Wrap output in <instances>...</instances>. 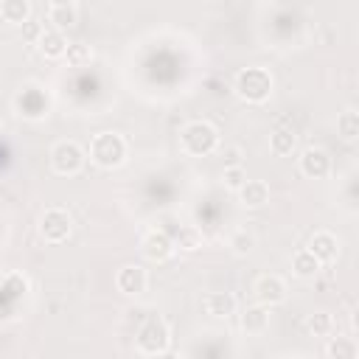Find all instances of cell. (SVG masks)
<instances>
[{
    "instance_id": "19",
    "label": "cell",
    "mask_w": 359,
    "mask_h": 359,
    "mask_svg": "<svg viewBox=\"0 0 359 359\" xmlns=\"http://www.w3.org/2000/svg\"><path fill=\"white\" fill-rule=\"evenodd\" d=\"M325 351H328V359H356V356H359L356 339H353V337H342V334L331 337Z\"/></svg>"
},
{
    "instance_id": "1",
    "label": "cell",
    "mask_w": 359,
    "mask_h": 359,
    "mask_svg": "<svg viewBox=\"0 0 359 359\" xmlns=\"http://www.w3.org/2000/svg\"><path fill=\"white\" fill-rule=\"evenodd\" d=\"M272 87H275V79L261 65H252V67L238 70L236 73V81H233L236 95L241 101H247V104H264L272 95Z\"/></svg>"
},
{
    "instance_id": "24",
    "label": "cell",
    "mask_w": 359,
    "mask_h": 359,
    "mask_svg": "<svg viewBox=\"0 0 359 359\" xmlns=\"http://www.w3.org/2000/svg\"><path fill=\"white\" fill-rule=\"evenodd\" d=\"M65 59L70 67H81L93 59V50L87 42H67V50H65Z\"/></svg>"
},
{
    "instance_id": "12",
    "label": "cell",
    "mask_w": 359,
    "mask_h": 359,
    "mask_svg": "<svg viewBox=\"0 0 359 359\" xmlns=\"http://www.w3.org/2000/svg\"><path fill=\"white\" fill-rule=\"evenodd\" d=\"M48 20L53 22L56 31H65V28L79 22V6L70 3V0H56V3L48 6Z\"/></svg>"
},
{
    "instance_id": "11",
    "label": "cell",
    "mask_w": 359,
    "mask_h": 359,
    "mask_svg": "<svg viewBox=\"0 0 359 359\" xmlns=\"http://www.w3.org/2000/svg\"><path fill=\"white\" fill-rule=\"evenodd\" d=\"M320 264H328V261H334L337 255H339V238L334 236V233H328V230H317L311 238H309V247H306Z\"/></svg>"
},
{
    "instance_id": "6",
    "label": "cell",
    "mask_w": 359,
    "mask_h": 359,
    "mask_svg": "<svg viewBox=\"0 0 359 359\" xmlns=\"http://www.w3.org/2000/svg\"><path fill=\"white\" fill-rule=\"evenodd\" d=\"M73 230V219L65 208H48L42 216H39V236L48 241V244H59L70 236Z\"/></svg>"
},
{
    "instance_id": "10",
    "label": "cell",
    "mask_w": 359,
    "mask_h": 359,
    "mask_svg": "<svg viewBox=\"0 0 359 359\" xmlns=\"http://www.w3.org/2000/svg\"><path fill=\"white\" fill-rule=\"evenodd\" d=\"M115 286H118V292L135 297V294L146 292L149 275H146V269H143L140 264H123V266L115 272Z\"/></svg>"
},
{
    "instance_id": "18",
    "label": "cell",
    "mask_w": 359,
    "mask_h": 359,
    "mask_svg": "<svg viewBox=\"0 0 359 359\" xmlns=\"http://www.w3.org/2000/svg\"><path fill=\"white\" fill-rule=\"evenodd\" d=\"M320 261L303 247V250H297L294 255H292V272L297 275V278H303V280H311V278H317L320 275Z\"/></svg>"
},
{
    "instance_id": "16",
    "label": "cell",
    "mask_w": 359,
    "mask_h": 359,
    "mask_svg": "<svg viewBox=\"0 0 359 359\" xmlns=\"http://www.w3.org/2000/svg\"><path fill=\"white\" fill-rule=\"evenodd\" d=\"M36 48H39L42 56H48V59H59V56H65V50H67V39H65L62 31H56V28H45L42 36H39V42H36Z\"/></svg>"
},
{
    "instance_id": "14",
    "label": "cell",
    "mask_w": 359,
    "mask_h": 359,
    "mask_svg": "<svg viewBox=\"0 0 359 359\" xmlns=\"http://www.w3.org/2000/svg\"><path fill=\"white\" fill-rule=\"evenodd\" d=\"M269 328V309L261 303H252L241 311V331L244 334H264Z\"/></svg>"
},
{
    "instance_id": "21",
    "label": "cell",
    "mask_w": 359,
    "mask_h": 359,
    "mask_svg": "<svg viewBox=\"0 0 359 359\" xmlns=\"http://www.w3.org/2000/svg\"><path fill=\"white\" fill-rule=\"evenodd\" d=\"M337 132H339L342 140L353 143V140L359 137V112H356V109L339 112V115H337Z\"/></svg>"
},
{
    "instance_id": "7",
    "label": "cell",
    "mask_w": 359,
    "mask_h": 359,
    "mask_svg": "<svg viewBox=\"0 0 359 359\" xmlns=\"http://www.w3.org/2000/svg\"><path fill=\"white\" fill-rule=\"evenodd\" d=\"M140 252H143V258H149L154 264H163L174 255V238L165 230H149L140 241Z\"/></svg>"
},
{
    "instance_id": "30",
    "label": "cell",
    "mask_w": 359,
    "mask_h": 359,
    "mask_svg": "<svg viewBox=\"0 0 359 359\" xmlns=\"http://www.w3.org/2000/svg\"><path fill=\"white\" fill-rule=\"evenodd\" d=\"M157 359H182V356H180L177 351H171V348H165L163 353H157Z\"/></svg>"
},
{
    "instance_id": "8",
    "label": "cell",
    "mask_w": 359,
    "mask_h": 359,
    "mask_svg": "<svg viewBox=\"0 0 359 359\" xmlns=\"http://www.w3.org/2000/svg\"><path fill=\"white\" fill-rule=\"evenodd\" d=\"M252 292H255V300L261 303V306H278V303H283L286 300V280L280 278V275H261L258 280H255V286H252Z\"/></svg>"
},
{
    "instance_id": "17",
    "label": "cell",
    "mask_w": 359,
    "mask_h": 359,
    "mask_svg": "<svg viewBox=\"0 0 359 359\" xmlns=\"http://www.w3.org/2000/svg\"><path fill=\"white\" fill-rule=\"evenodd\" d=\"M269 149H272V154H278V157H289V154L297 149V135H294V129L278 126V129L269 135Z\"/></svg>"
},
{
    "instance_id": "13",
    "label": "cell",
    "mask_w": 359,
    "mask_h": 359,
    "mask_svg": "<svg viewBox=\"0 0 359 359\" xmlns=\"http://www.w3.org/2000/svg\"><path fill=\"white\" fill-rule=\"evenodd\" d=\"M202 306H205V311L210 314V317H233L236 314V297L230 294V292H208L205 294V300H202Z\"/></svg>"
},
{
    "instance_id": "2",
    "label": "cell",
    "mask_w": 359,
    "mask_h": 359,
    "mask_svg": "<svg viewBox=\"0 0 359 359\" xmlns=\"http://www.w3.org/2000/svg\"><path fill=\"white\" fill-rule=\"evenodd\" d=\"M180 143H182V151L185 154L205 157V154L216 151V146H219V129L210 121H191V123L182 126Z\"/></svg>"
},
{
    "instance_id": "23",
    "label": "cell",
    "mask_w": 359,
    "mask_h": 359,
    "mask_svg": "<svg viewBox=\"0 0 359 359\" xmlns=\"http://www.w3.org/2000/svg\"><path fill=\"white\" fill-rule=\"evenodd\" d=\"M306 328H309L314 337H328V334L334 331V317H331L325 309L311 311V314H309V320H306Z\"/></svg>"
},
{
    "instance_id": "5",
    "label": "cell",
    "mask_w": 359,
    "mask_h": 359,
    "mask_svg": "<svg viewBox=\"0 0 359 359\" xmlns=\"http://www.w3.org/2000/svg\"><path fill=\"white\" fill-rule=\"evenodd\" d=\"M50 165L62 177H73L84 168V149L76 140H56L50 149Z\"/></svg>"
},
{
    "instance_id": "25",
    "label": "cell",
    "mask_w": 359,
    "mask_h": 359,
    "mask_svg": "<svg viewBox=\"0 0 359 359\" xmlns=\"http://www.w3.org/2000/svg\"><path fill=\"white\" fill-rule=\"evenodd\" d=\"M42 31H45V25H42L36 17H28V20L20 25V36H22L25 42H31V45H36V42H39Z\"/></svg>"
},
{
    "instance_id": "27",
    "label": "cell",
    "mask_w": 359,
    "mask_h": 359,
    "mask_svg": "<svg viewBox=\"0 0 359 359\" xmlns=\"http://www.w3.org/2000/svg\"><path fill=\"white\" fill-rule=\"evenodd\" d=\"M222 180H224V185H227L230 191H238V188L247 182V174H244V168H241V165H233V168H224Z\"/></svg>"
},
{
    "instance_id": "15",
    "label": "cell",
    "mask_w": 359,
    "mask_h": 359,
    "mask_svg": "<svg viewBox=\"0 0 359 359\" xmlns=\"http://www.w3.org/2000/svg\"><path fill=\"white\" fill-rule=\"evenodd\" d=\"M238 199L244 208H264L269 202V185L264 180H247L238 188Z\"/></svg>"
},
{
    "instance_id": "26",
    "label": "cell",
    "mask_w": 359,
    "mask_h": 359,
    "mask_svg": "<svg viewBox=\"0 0 359 359\" xmlns=\"http://www.w3.org/2000/svg\"><path fill=\"white\" fill-rule=\"evenodd\" d=\"M196 250L199 247V233H196V227H180V233H177V241H174V250Z\"/></svg>"
},
{
    "instance_id": "9",
    "label": "cell",
    "mask_w": 359,
    "mask_h": 359,
    "mask_svg": "<svg viewBox=\"0 0 359 359\" xmlns=\"http://www.w3.org/2000/svg\"><path fill=\"white\" fill-rule=\"evenodd\" d=\"M300 171H303V177H309V180H323V177H328V171H331V157H328V151L320 149V146L303 149V151H300Z\"/></svg>"
},
{
    "instance_id": "4",
    "label": "cell",
    "mask_w": 359,
    "mask_h": 359,
    "mask_svg": "<svg viewBox=\"0 0 359 359\" xmlns=\"http://www.w3.org/2000/svg\"><path fill=\"white\" fill-rule=\"evenodd\" d=\"M135 345H137V351L146 353V356L163 353V351L171 345V328H168V323H165L163 317H149V320L137 328Z\"/></svg>"
},
{
    "instance_id": "29",
    "label": "cell",
    "mask_w": 359,
    "mask_h": 359,
    "mask_svg": "<svg viewBox=\"0 0 359 359\" xmlns=\"http://www.w3.org/2000/svg\"><path fill=\"white\" fill-rule=\"evenodd\" d=\"M222 160H224V168L241 165V149H238V146H227V149H222Z\"/></svg>"
},
{
    "instance_id": "20",
    "label": "cell",
    "mask_w": 359,
    "mask_h": 359,
    "mask_svg": "<svg viewBox=\"0 0 359 359\" xmlns=\"http://www.w3.org/2000/svg\"><path fill=\"white\" fill-rule=\"evenodd\" d=\"M0 17H3L6 22L22 25V22L31 17V3H28V0H3V3H0Z\"/></svg>"
},
{
    "instance_id": "3",
    "label": "cell",
    "mask_w": 359,
    "mask_h": 359,
    "mask_svg": "<svg viewBox=\"0 0 359 359\" xmlns=\"http://www.w3.org/2000/svg\"><path fill=\"white\" fill-rule=\"evenodd\" d=\"M90 160L98 168H118L126 160V140L118 132H98L90 140Z\"/></svg>"
},
{
    "instance_id": "22",
    "label": "cell",
    "mask_w": 359,
    "mask_h": 359,
    "mask_svg": "<svg viewBox=\"0 0 359 359\" xmlns=\"http://www.w3.org/2000/svg\"><path fill=\"white\" fill-rule=\"evenodd\" d=\"M227 244H230V250L236 252V255H250L252 250H255V233L252 230H247V227H238V230H233L230 233V238H227Z\"/></svg>"
},
{
    "instance_id": "28",
    "label": "cell",
    "mask_w": 359,
    "mask_h": 359,
    "mask_svg": "<svg viewBox=\"0 0 359 359\" xmlns=\"http://www.w3.org/2000/svg\"><path fill=\"white\" fill-rule=\"evenodd\" d=\"M6 289H8L14 297L25 294V292H28V280H25V275H20V272H11V275L6 278Z\"/></svg>"
}]
</instances>
